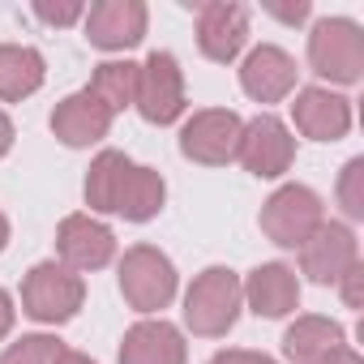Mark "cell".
<instances>
[{
  "instance_id": "obj_1",
  "label": "cell",
  "mask_w": 364,
  "mask_h": 364,
  "mask_svg": "<svg viewBox=\"0 0 364 364\" xmlns=\"http://www.w3.org/2000/svg\"><path fill=\"white\" fill-rule=\"evenodd\" d=\"M240 304H245V287H240L236 270L210 266L193 279V287L185 296V326L202 338H219L236 326Z\"/></svg>"
},
{
  "instance_id": "obj_2",
  "label": "cell",
  "mask_w": 364,
  "mask_h": 364,
  "mask_svg": "<svg viewBox=\"0 0 364 364\" xmlns=\"http://www.w3.org/2000/svg\"><path fill=\"white\" fill-rule=\"evenodd\" d=\"M309 65L313 73L351 86L364 73V35L351 18H321L309 35Z\"/></svg>"
},
{
  "instance_id": "obj_3",
  "label": "cell",
  "mask_w": 364,
  "mask_h": 364,
  "mask_svg": "<svg viewBox=\"0 0 364 364\" xmlns=\"http://www.w3.org/2000/svg\"><path fill=\"white\" fill-rule=\"evenodd\" d=\"M326 223V206L313 189L304 185H283L270 193V202L262 206V232L279 245V249H300L304 240H313V232Z\"/></svg>"
},
{
  "instance_id": "obj_4",
  "label": "cell",
  "mask_w": 364,
  "mask_h": 364,
  "mask_svg": "<svg viewBox=\"0 0 364 364\" xmlns=\"http://www.w3.org/2000/svg\"><path fill=\"white\" fill-rule=\"evenodd\" d=\"M86 300V283L82 274H73L69 266H56V262H39L26 279H22V309L35 317V321H48V326H60L69 321Z\"/></svg>"
},
{
  "instance_id": "obj_5",
  "label": "cell",
  "mask_w": 364,
  "mask_h": 364,
  "mask_svg": "<svg viewBox=\"0 0 364 364\" xmlns=\"http://www.w3.org/2000/svg\"><path fill=\"white\" fill-rule=\"evenodd\" d=\"M120 291L129 300V309L137 313H159L171 304L176 296V266L167 253L150 249V245H137L120 257Z\"/></svg>"
},
{
  "instance_id": "obj_6",
  "label": "cell",
  "mask_w": 364,
  "mask_h": 364,
  "mask_svg": "<svg viewBox=\"0 0 364 364\" xmlns=\"http://www.w3.org/2000/svg\"><path fill=\"white\" fill-rule=\"evenodd\" d=\"M137 112L150 124H171L185 112V73L171 52H150L146 65H137Z\"/></svg>"
},
{
  "instance_id": "obj_7",
  "label": "cell",
  "mask_w": 364,
  "mask_h": 364,
  "mask_svg": "<svg viewBox=\"0 0 364 364\" xmlns=\"http://www.w3.org/2000/svg\"><path fill=\"white\" fill-rule=\"evenodd\" d=\"M240 133H245V120L236 112H223V107L198 112L180 129V154L193 159V163H206V167H223V163L236 159Z\"/></svg>"
},
{
  "instance_id": "obj_8",
  "label": "cell",
  "mask_w": 364,
  "mask_h": 364,
  "mask_svg": "<svg viewBox=\"0 0 364 364\" xmlns=\"http://www.w3.org/2000/svg\"><path fill=\"white\" fill-rule=\"evenodd\" d=\"M236 159H240L253 176L274 180V176H283V171L291 167V159H296V137L287 133L283 120H274V116H257V120L245 124Z\"/></svg>"
},
{
  "instance_id": "obj_9",
  "label": "cell",
  "mask_w": 364,
  "mask_h": 364,
  "mask_svg": "<svg viewBox=\"0 0 364 364\" xmlns=\"http://www.w3.org/2000/svg\"><path fill=\"white\" fill-rule=\"evenodd\" d=\"M249 43V9L245 5H228V0H215V5L198 9V48L206 60L228 65L240 56V48Z\"/></svg>"
},
{
  "instance_id": "obj_10",
  "label": "cell",
  "mask_w": 364,
  "mask_h": 364,
  "mask_svg": "<svg viewBox=\"0 0 364 364\" xmlns=\"http://www.w3.org/2000/svg\"><path fill=\"white\" fill-rule=\"evenodd\" d=\"M56 249L73 274L77 270H103L116 257V236H112V228H103L90 215H69L56 228Z\"/></svg>"
},
{
  "instance_id": "obj_11",
  "label": "cell",
  "mask_w": 364,
  "mask_h": 364,
  "mask_svg": "<svg viewBox=\"0 0 364 364\" xmlns=\"http://www.w3.org/2000/svg\"><path fill=\"white\" fill-rule=\"evenodd\" d=\"M146 35V5L141 0H99L86 9V39L103 52H124Z\"/></svg>"
},
{
  "instance_id": "obj_12",
  "label": "cell",
  "mask_w": 364,
  "mask_h": 364,
  "mask_svg": "<svg viewBox=\"0 0 364 364\" xmlns=\"http://www.w3.org/2000/svg\"><path fill=\"white\" fill-rule=\"evenodd\" d=\"M296 73H300V69H296V60H291L283 48L262 43V48H253V52L245 56V65H240V86H245V95L257 99V103H279V99L291 95Z\"/></svg>"
},
{
  "instance_id": "obj_13",
  "label": "cell",
  "mask_w": 364,
  "mask_h": 364,
  "mask_svg": "<svg viewBox=\"0 0 364 364\" xmlns=\"http://www.w3.org/2000/svg\"><path fill=\"white\" fill-rule=\"evenodd\" d=\"M360 257H355V236H351V228H343V223H321L317 232H313V240H304L300 245V266H304V274L313 279V283H338V274L347 270V266H355Z\"/></svg>"
},
{
  "instance_id": "obj_14",
  "label": "cell",
  "mask_w": 364,
  "mask_h": 364,
  "mask_svg": "<svg viewBox=\"0 0 364 364\" xmlns=\"http://www.w3.org/2000/svg\"><path fill=\"white\" fill-rule=\"evenodd\" d=\"M291 120L304 137L313 141H338L347 129H351V103L334 90H321V86H309L296 95L291 103Z\"/></svg>"
},
{
  "instance_id": "obj_15",
  "label": "cell",
  "mask_w": 364,
  "mask_h": 364,
  "mask_svg": "<svg viewBox=\"0 0 364 364\" xmlns=\"http://www.w3.org/2000/svg\"><path fill=\"white\" fill-rule=\"evenodd\" d=\"M112 112L90 95V90H77V95H69V99H60L56 103V112H52V133L65 141V146H95V141H103L107 133H112Z\"/></svg>"
},
{
  "instance_id": "obj_16",
  "label": "cell",
  "mask_w": 364,
  "mask_h": 364,
  "mask_svg": "<svg viewBox=\"0 0 364 364\" xmlns=\"http://www.w3.org/2000/svg\"><path fill=\"white\" fill-rule=\"evenodd\" d=\"M185 334L171 321H137L120 343V364H185Z\"/></svg>"
},
{
  "instance_id": "obj_17",
  "label": "cell",
  "mask_w": 364,
  "mask_h": 364,
  "mask_svg": "<svg viewBox=\"0 0 364 364\" xmlns=\"http://www.w3.org/2000/svg\"><path fill=\"white\" fill-rule=\"evenodd\" d=\"M240 287H245V300H249V309H253L257 317H287V313L300 304V283H296V274H291L287 266H279V262L257 266V270L249 274V283H240Z\"/></svg>"
},
{
  "instance_id": "obj_18",
  "label": "cell",
  "mask_w": 364,
  "mask_h": 364,
  "mask_svg": "<svg viewBox=\"0 0 364 364\" xmlns=\"http://www.w3.org/2000/svg\"><path fill=\"white\" fill-rule=\"evenodd\" d=\"M343 343V326L330 321V317H296L283 334V355L291 364H321L330 360Z\"/></svg>"
},
{
  "instance_id": "obj_19",
  "label": "cell",
  "mask_w": 364,
  "mask_h": 364,
  "mask_svg": "<svg viewBox=\"0 0 364 364\" xmlns=\"http://www.w3.org/2000/svg\"><path fill=\"white\" fill-rule=\"evenodd\" d=\"M133 171V159L120 154V150H103L90 171H86V206L90 210H103V215H116V202H120V189Z\"/></svg>"
},
{
  "instance_id": "obj_20",
  "label": "cell",
  "mask_w": 364,
  "mask_h": 364,
  "mask_svg": "<svg viewBox=\"0 0 364 364\" xmlns=\"http://www.w3.org/2000/svg\"><path fill=\"white\" fill-rule=\"evenodd\" d=\"M43 86V56L35 48L18 43H0V99L18 103Z\"/></svg>"
},
{
  "instance_id": "obj_21",
  "label": "cell",
  "mask_w": 364,
  "mask_h": 364,
  "mask_svg": "<svg viewBox=\"0 0 364 364\" xmlns=\"http://www.w3.org/2000/svg\"><path fill=\"white\" fill-rule=\"evenodd\" d=\"M163 202H167L163 176H159L154 167H137V163H133L124 189H120V202H116V215H124L129 223H146V219H154V215L163 210Z\"/></svg>"
},
{
  "instance_id": "obj_22",
  "label": "cell",
  "mask_w": 364,
  "mask_h": 364,
  "mask_svg": "<svg viewBox=\"0 0 364 364\" xmlns=\"http://www.w3.org/2000/svg\"><path fill=\"white\" fill-rule=\"evenodd\" d=\"M86 90L116 116V112H124V107L133 103V95H137V65H133V60H107V65L95 69V77H90Z\"/></svg>"
},
{
  "instance_id": "obj_23",
  "label": "cell",
  "mask_w": 364,
  "mask_h": 364,
  "mask_svg": "<svg viewBox=\"0 0 364 364\" xmlns=\"http://www.w3.org/2000/svg\"><path fill=\"white\" fill-rule=\"evenodd\" d=\"M60 338H52V334H26V338H18L5 355H0V364H56L60 360Z\"/></svg>"
},
{
  "instance_id": "obj_24",
  "label": "cell",
  "mask_w": 364,
  "mask_h": 364,
  "mask_svg": "<svg viewBox=\"0 0 364 364\" xmlns=\"http://www.w3.org/2000/svg\"><path fill=\"white\" fill-rule=\"evenodd\" d=\"M338 206L347 219H364V159H351L338 176Z\"/></svg>"
},
{
  "instance_id": "obj_25",
  "label": "cell",
  "mask_w": 364,
  "mask_h": 364,
  "mask_svg": "<svg viewBox=\"0 0 364 364\" xmlns=\"http://www.w3.org/2000/svg\"><path fill=\"white\" fill-rule=\"evenodd\" d=\"M35 18L48 22V26H73L86 18V5H77V0H35Z\"/></svg>"
},
{
  "instance_id": "obj_26",
  "label": "cell",
  "mask_w": 364,
  "mask_h": 364,
  "mask_svg": "<svg viewBox=\"0 0 364 364\" xmlns=\"http://www.w3.org/2000/svg\"><path fill=\"white\" fill-rule=\"evenodd\" d=\"M338 287H343L347 309H360V304H364V266H360V262H355V266H347V270L338 274Z\"/></svg>"
},
{
  "instance_id": "obj_27",
  "label": "cell",
  "mask_w": 364,
  "mask_h": 364,
  "mask_svg": "<svg viewBox=\"0 0 364 364\" xmlns=\"http://www.w3.org/2000/svg\"><path fill=\"white\" fill-rule=\"evenodd\" d=\"M279 22H287V26H296V22H304L309 18V0H296V5H266Z\"/></svg>"
},
{
  "instance_id": "obj_28",
  "label": "cell",
  "mask_w": 364,
  "mask_h": 364,
  "mask_svg": "<svg viewBox=\"0 0 364 364\" xmlns=\"http://www.w3.org/2000/svg\"><path fill=\"white\" fill-rule=\"evenodd\" d=\"M257 360V351H240V347H228V351H219L210 364H253Z\"/></svg>"
},
{
  "instance_id": "obj_29",
  "label": "cell",
  "mask_w": 364,
  "mask_h": 364,
  "mask_svg": "<svg viewBox=\"0 0 364 364\" xmlns=\"http://www.w3.org/2000/svg\"><path fill=\"white\" fill-rule=\"evenodd\" d=\"M9 330H14V300H9V291H0V338Z\"/></svg>"
},
{
  "instance_id": "obj_30",
  "label": "cell",
  "mask_w": 364,
  "mask_h": 364,
  "mask_svg": "<svg viewBox=\"0 0 364 364\" xmlns=\"http://www.w3.org/2000/svg\"><path fill=\"white\" fill-rule=\"evenodd\" d=\"M9 146H14V120H9L5 112H0V159L9 154Z\"/></svg>"
},
{
  "instance_id": "obj_31",
  "label": "cell",
  "mask_w": 364,
  "mask_h": 364,
  "mask_svg": "<svg viewBox=\"0 0 364 364\" xmlns=\"http://www.w3.org/2000/svg\"><path fill=\"white\" fill-rule=\"evenodd\" d=\"M321 364H364V360H360V355H355L351 347H338V351H334L330 360H321Z\"/></svg>"
},
{
  "instance_id": "obj_32",
  "label": "cell",
  "mask_w": 364,
  "mask_h": 364,
  "mask_svg": "<svg viewBox=\"0 0 364 364\" xmlns=\"http://www.w3.org/2000/svg\"><path fill=\"white\" fill-rule=\"evenodd\" d=\"M56 364H95L90 355H82V351H60V360Z\"/></svg>"
},
{
  "instance_id": "obj_33",
  "label": "cell",
  "mask_w": 364,
  "mask_h": 364,
  "mask_svg": "<svg viewBox=\"0 0 364 364\" xmlns=\"http://www.w3.org/2000/svg\"><path fill=\"white\" fill-rule=\"evenodd\" d=\"M5 245H9V219L0 215V253H5Z\"/></svg>"
},
{
  "instance_id": "obj_34",
  "label": "cell",
  "mask_w": 364,
  "mask_h": 364,
  "mask_svg": "<svg viewBox=\"0 0 364 364\" xmlns=\"http://www.w3.org/2000/svg\"><path fill=\"white\" fill-rule=\"evenodd\" d=\"M253 364H274V360H270V355H257V360H253Z\"/></svg>"
}]
</instances>
